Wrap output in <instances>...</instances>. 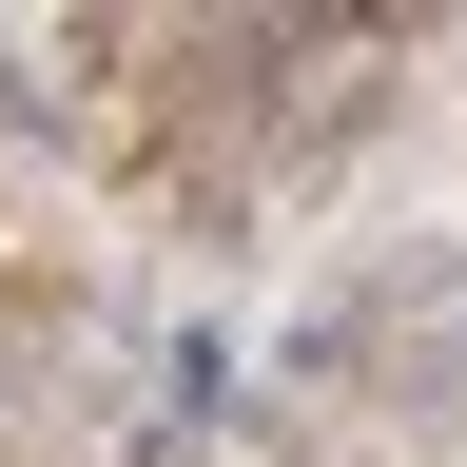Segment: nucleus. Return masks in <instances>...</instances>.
I'll return each instance as SVG.
<instances>
[]
</instances>
